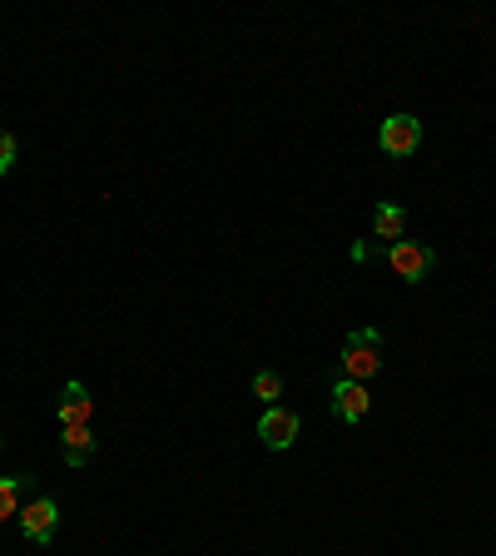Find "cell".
Returning <instances> with one entry per match:
<instances>
[{"mask_svg":"<svg viewBox=\"0 0 496 556\" xmlns=\"http://www.w3.org/2000/svg\"><path fill=\"white\" fill-rule=\"evenodd\" d=\"M20 532H25V542H35V547H50L55 542V532H60V507L50 502V497H35L30 507H20Z\"/></svg>","mask_w":496,"mask_h":556,"instance_id":"obj_2","label":"cell"},{"mask_svg":"<svg viewBox=\"0 0 496 556\" xmlns=\"http://www.w3.org/2000/svg\"><path fill=\"white\" fill-rule=\"evenodd\" d=\"M353 259H358V264H372V259H387V249H372V244H353Z\"/></svg>","mask_w":496,"mask_h":556,"instance_id":"obj_13","label":"cell"},{"mask_svg":"<svg viewBox=\"0 0 496 556\" xmlns=\"http://www.w3.org/2000/svg\"><path fill=\"white\" fill-rule=\"evenodd\" d=\"M377 368H382V333H377V328H358V333L348 338L343 358H338V373L353 378V383H368Z\"/></svg>","mask_w":496,"mask_h":556,"instance_id":"obj_1","label":"cell"},{"mask_svg":"<svg viewBox=\"0 0 496 556\" xmlns=\"http://www.w3.org/2000/svg\"><path fill=\"white\" fill-rule=\"evenodd\" d=\"M60 447H65V462H70V467H85V462L95 457V447H100V442H95V432H90V427H65Z\"/></svg>","mask_w":496,"mask_h":556,"instance_id":"obj_8","label":"cell"},{"mask_svg":"<svg viewBox=\"0 0 496 556\" xmlns=\"http://www.w3.org/2000/svg\"><path fill=\"white\" fill-rule=\"evenodd\" d=\"M0 452H5V437H0Z\"/></svg>","mask_w":496,"mask_h":556,"instance_id":"obj_14","label":"cell"},{"mask_svg":"<svg viewBox=\"0 0 496 556\" xmlns=\"http://www.w3.org/2000/svg\"><path fill=\"white\" fill-rule=\"evenodd\" d=\"M387 264H392V274H397V278H407V283H422V278L432 274L437 254H432L427 244H412V239H397V244H387Z\"/></svg>","mask_w":496,"mask_h":556,"instance_id":"obj_3","label":"cell"},{"mask_svg":"<svg viewBox=\"0 0 496 556\" xmlns=\"http://www.w3.org/2000/svg\"><path fill=\"white\" fill-rule=\"evenodd\" d=\"M90 413H95L90 388H85V383H65V393H60V403H55L60 427H90Z\"/></svg>","mask_w":496,"mask_h":556,"instance_id":"obj_7","label":"cell"},{"mask_svg":"<svg viewBox=\"0 0 496 556\" xmlns=\"http://www.w3.org/2000/svg\"><path fill=\"white\" fill-rule=\"evenodd\" d=\"M258 437H263V447L288 452V447L298 442V413H288V408H268V413L258 417Z\"/></svg>","mask_w":496,"mask_h":556,"instance_id":"obj_5","label":"cell"},{"mask_svg":"<svg viewBox=\"0 0 496 556\" xmlns=\"http://www.w3.org/2000/svg\"><path fill=\"white\" fill-rule=\"evenodd\" d=\"M372 229H377V239L397 244V239H407V214H402L397 204H377V214H372Z\"/></svg>","mask_w":496,"mask_h":556,"instance_id":"obj_9","label":"cell"},{"mask_svg":"<svg viewBox=\"0 0 496 556\" xmlns=\"http://www.w3.org/2000/svg\"><path fill=\"white\" fill-rule=\"evenodd\" d=\"M35 477H0V522L20 517V492H30Z\"/></svg>","mask_w":496,"mask_h":556,"instance_id":"obj_10","label":"cell"},{"mask_svg":"<svg viewBox=\"0 0 496 556\" xmlns=\"http://www.w3.org/2000/svg\"><path fill=\"white\" fill-rule=\"evenodd\" d=\"M333 413L343 417V422H363L372 408V398H368V383H353V378H338L333 383Z\"/></svg>","mask_w":496,"mask_h":556,"instance_id":"obj_6","label":"cell"},{"mask_svg":"<svg viewBox=\"0 0 496 556\" xmlns=\"http://www.w3.org/2000/svg\"><path fill=\"white\" fill-rule=\"evenodd\" d=\"M253 398H263V403L273 408V398H283V378H278L273 368H263V373H253Z\"/></svg>","mask_w":496,"mask_h":556,"instance_id":"obj_11","label":"cell"},{"mask_svg":"<svg viewBox=\"0 0 496 556\" xmlns=\"http://www.w3.org/2000/svg\"><path fill=\"white\" fill-rule=\"evenodd\" d=\"M10 164H15V135L0 130V174H10Z\"/></svg>","mask_w":496,"mask_h":556,"instance_id":"obj_12","label":"cell"},{"mask_svg":"<svg viewBox=\"0 0 496 556\" xmlns=\"http://www.w3.org/2000/svg\"><path fill=\"white\" fill-rule=\"evenodd\" d=\"M377 144H382L392 159L417 154V144H422V120H417V115H387L382 130H377Z\"/></svg>","mask_w":496,"mask_h":556,"instance_id":"obj_4","label":"cell"}]
</instances>
